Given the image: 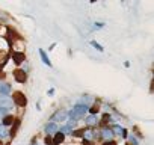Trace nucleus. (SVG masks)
<instances>
[{
  "mask_svg": "<svg viewBox=\"0 0 154 145\" xmlns=\"http://www.w3.org/2000/svg\"><path fill=\"white\" fill-rule=\"evenodd\" d=\"M91 45H92V47H95L98 51H103V47H101L98 42H95V41H91Z\"/></svg>",
  "mask_w": 154,
  "mask_h": 145,
  "instance_id": "nucleus-13",
  "label": "nucleus"
},
{
  "mask_svg": "<svg viewBox=\"0 0 154 145\" xmlns=\"http://www.w3.org/2000/svg\"><path fill=\"white\" fill-rule=\"evenodd\" d=\"M6 112H8V109L0 107V118H2V116H6Z\"/></svg>",
  "mask_w": 154,
  "mask_h": 145,
  "instance_id": "nucleus-18",
  "label": "nucleus"
},
{
  "mask_svg": "<svg viewBox=\"0 0 154 145\" xmlns=\"http://www.w3.org/2000/svg\"><path fill=\"white\" fill-rule=\"evenodd\" d=\"M12 59H14V62H15V63H21V62L24 60V54H23V53L15 51V53L12 54Z\"/></svg>",
  "mask_w": 154,
  "mask_h": 145,
  "instance_id": "nucleus-8",
  "label": "nucleus"
},
{
  "mask_svg": "<svg viewBox=\"0 0 154 145\" xmlns=\"http://www.w3.org/2000/svg\"><path fill=\"white\" fill-rule=\"evenodd\" d=\"M103 145H116V143H115L113 140H109V142H104Z\"/></svg>",
  "mask_w": 154,
  "mask_h": 145,
  "instance_id": "nucleus-24",
  "label": "nucleus"
},
{
  "mask_svg": "<svg viewBox=\"0 0 154 145\" xmlns=\"http://www.w3.org/2000/svg\"><path fill=\"white\" fill-rule=\"evenodd\" d=\"M12 103H15V104H17V106H20V107L26 106V103H27L26 95H24L23 92H15V94H14V97H12Z\"/></svg>",
  "mask_w": 154,
  "mask_h": 145,
  "instance_id": "nucleus-2",
  "label": "nucleus"
},
{
  "mask_svg": "<svg viewBox=\"0 0 154 145\" xmlns=\"http://www.w3.org/2000/svg\"><path fill=\"white\" fill-rule=\"evenodd\" d=\"M86 110H88V106L86 104H75L74 106V109H71V112H69V118L71 119H79V118H82L85 113H86Z\"/></svg>",
  "mask_w": 154,
  "mask_h": 145,
  "instance_id": "nucleus-1",
  "label": "nucleus"
},
{
  "mask_svg": "<svg viewBox=\"0 0 154 145\" xmlns=\"http://www.w3.org/2000/svg\"><path fill=\"white\" fill-rule=\"evenodd\" d=\"M57 130H59V127H57V125H56L54 122H50V124H47V125H45V133H47V134L56 133Z\"/></svg>",
  "mask_w": 154,
  "mask_h": 145,
  "instance_id": "nucleus-6",
  "label": "nucleus"
},
{
  "mask_svg": "<svg viewBox=\"0 0 154 145\" xmlns=\"http://www.w3.org/2000/svg\"><path fill=\"white\" fill-rule=\"evenodd\" d=\"M17 128H18V122H15V124H14V128H12V133H11L12 136L15 134V130H17Z\"/></svg>",
  "mask_w": 154,
  "mask_h": 145,
  "instance_id": "nucleus-20",
  "label": "nucleus"
},
{
  "mask_svg": "<svg viewBox=\"0 0 154 145\" xmlns=\"http://www.w3.org/2000/svg\"><path fill=\"white\" fill-rule=\"evenodd\" d=\"M39 54H41V57H42V62H44L45 65H48V66H51V62H50V59H48V56L45 54V51H44V50H39Z\"/></svg>",
  "mask_w": 154,
  "mask_h": 145,
  "instance_id": "nucleus-9",
  "label": "nucleus"
},
{
  "mask_svg": "<svg viewBox=\"0 0 154 145\" xmlns=\"http://www.w3.org/2000/svg\"><path fill=\"white\" fill-rule=\"evenodd\" d=\"M14 79H15L18 83H24L26 79H27V76H26V72H24L23 69H15V71H14Z\"/></svg>",
  "mask_w": 154,
  "mask_h": 145,
  "instance_id": "nucleus-3",
  "label": "nucleus"
},
{
  "mask_svg": "<svg viewBox=\"0 0 154 145\" xmlns=\"http://www.w3.org/2000/svg\"><path fill=\"white\" fill-rule=\"evenodd\" d=\"M5 136H8V133H6L5 127H2V125H0V137H5Z\"/></svg>",
  "mask_w": 154,
  "mask_h": 145,
  "instance_id": "nucleus-15",
  "label": "nucleus"
},
{
  "mask_svg": "<svg viewBox=\"0 0 154 145\" xmlns=\"http://www.w3.org/2000/svg\"><path fill=\"white\" fill-rule=\"evenodd\" d=\"M89 110H91V113H92V115H95V113L98 112V107H97V106H94V107H91Z\"/></svg>",
  "mask_w": 154,
  "mask_h": 145,
  "instance_id": "nucleus-19",
  "label": "nucleus"
},
{
  "mask_svg": "<svg viewBox=\"0 0 154 145\" xmlns=\"http://www.w3.org/2000/svg\"><path fill=\"white\" fill-rule=\"evenodd\" d=\"M130 142H131L133 145H137V140H136V139H134L133 136H130Z\"/></svg>",
  "mask_w": 154,
  "mask_h": 145,
  "instance_id": "nucleus-22",
  "label": "nucleus"
},
{
  "mask_svg": "<svg viewBox=\"0 0 154 145\" xmlns=\"http://www.w3.org/2000/svg\"><path fill=\"white\" fill-rule=\"evenodd\" d=\"M12 124H14V118L9 116V115H6L3 118V125H12Z\"/></svg>",
  "mask_w": 154,
  "mask_h": 145,
  "instance_id": "nucleus-11",
  "label": "nucleus"
},
{
  "mask_svg": "<svg viewBox=\"0 0 154 145\" xmlns=\"http://www.w3.org/2000/svg\"><path fill=\"white\" fill-rule=\"evenodd\" d=\"M60 131H62V134H63V133H68V131H71V128H69V127H63Z\"/></svg>",
  "mask_w": 154,
  "mask_h": 145,
  "instance_id": "nucleus-21",
  "label": "nucleus"
},
{
  "mask_svg": "<svg viewBox=\"0 0 154 145\" xmlns=\"http://www.w3.org/2000/svg\"><path fill=\"white\" fill-rule=\"evenodd\" d=\"M97 121H98V119H97V116H95V115H92V116H89V118H88V122H89V124H95Z\"/></svg>",
  "mask_w": 154,
  "mask_h": 145,
  "instance_id": "nucleus-14",
  "label": "nucleus"
},
{
  "mask_svg": "<svg viewBox=\"0 0 154 145\" xmlns=\"http://www.w3.org/2000/svg\"><path fill=\"white\" fill-rule=\"evenodd\" d=\"M45 143H47V145H51V139H50L48 136L45 137Z\"/></svg>",
  "mask_w": 154,
  "mask_h": 145,
  "instance_id": "nucleus-23",
  "label": "nucleus"
},
{
  "mask_svg": "<svg viewBox=\"0 0 154 145\" xmlns=\"http://www.w3.org/2000/svg\"><path fill=\"white\" fill-rule=\"evenodd\" d=\"M0 145H2V142H0Z\"/></svg>",
  "mask_w": 154,
  "mask_h": 145,
  "instance_id": "nucleus-25",
  "label": "nucleus"
},
{
  "mask_svg": "<svg viewBox=\"0 0 154 145\" xmlns=\"http://www.w3.org/2000/svg\"><path fill=\"white\" fill-rule=\"evenodd\" d=\"M75 124H77V121L69 118V121H68V127H69V128H72V127H75Z\"/></svg>",
  "mask_w": 154,
  "mask_h": 145,
  "instance_id": "nucleus-16",
  "label": "nucleus"
},
{
  "mask_svg": "<svg viewBox=\"0 0 154 145\" xmlns=\"http://www.w3.org/2000/svg\"><path fill=\"white\" fill-rule=\"evenodd\" d=\"M14 103H12V100L8 97V95H0V107H5V109H8V107H11Z\"/></svg>",
  "mask_w": 154,
  "mask_h": 145,
  "instance_id": "nucleus-4",
  "label": "nucleus"
},
{
  "mask_svg": "<svg viewBox=\"0 0 154 145\" xmlns=\"http://www.w3.org/2000/svg\"><path fill=\"white\" fill-rule=\"evenodd\" d=\"M66 112L65 110H60V112H56L54 115H53V118H51V121H63L65 118H66Z\"/></svg>",
  "mask_w": 154,
  "mask_h": 145,
  "instance_id": "nucleus-5",
  "label": "nucleus"
},
{
  "mask_svg": "<svg viewBox=\"0 0 154 145\" xmlns=\"http://www.w3.org/2000/svg\"><path fill=\"white\" fill-rule=\"evenodd\" d=\"M33 145H36V143H33Z\"/></svg>",
  "mask_w": 154,
  "mask_h": 145,
  "instance_id": "nucleus-26",
  "label": "nucleus"
},
{
  "mask_svg": "<svg viewBox=\"0 0 154 145\" xmlns=\"http://www.w3.org/2000/svg\"><path fill=\"white\" fill-rule=\"evenodd\" d=\"M72 134H74V136H85V130H77V131H74Z\"/></svg>",
  "mask_w": 154,
  "mask_h": 145,
  "instance_id": "nucleus-17",
  "label": "nucleus"
},
{
  "mask_svg": "<svg viewBox=\"0 0 154 145\" xmlns=\"http://www.w3.org/2000/svg\"><path fill=\"white\" fill-rule=\"evenodd\" d=\"M103 137L110 139V137H112V131H110V130H107V128H106V130H103Z\"/></svg>",
  "mask_w": 154,
  "mask_h": 145,
  "instance_id": "nucleus-12",
  "label": "nucleus"
},
{
  "mask_svg": "<svg viewBox=\"0 0 154 145\" xmlns=\"http://www.w3.org/2000/svg\"><path fill=\"white\" fill-rule=\"evenodd\" d=\"M9 92H11V85L0 83V94H2V95H8Z\"/></svg>",
  "mask_w": 154,
  "mask_h": 145,
  "instance_id": "nucleus-7",
  "label": "nucleus"
},
{
  "mask_svg": "<svg viewBox=\"0 0 154 145\" xmlns=\"http://www.w3.org/2000/svg\"><path fill=\"white\" fill-rule=\"evenodd\" d=\"M62 140H63V134H62V133H56V136H54V139H53L51 143H53V145H59Z\"/></svg>",
  "mask_w": 154,
  "mask_h": 145,
  "instance_id": "nucleus-10",
  "label": "nucleus"
}]
</instances>
